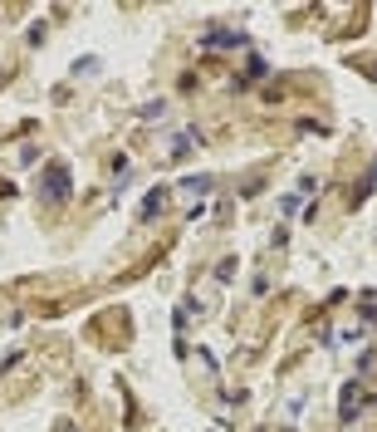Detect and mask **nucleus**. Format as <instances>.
I'll use <instances>...</instances> for the list:
<instances>
[{"label": "nucleus", "mask_w": 377, "mask_h": 432, "mask_svg": "<svg viewBox=\"0 0 377 432\" xmlns=\"http://www.w3.org/2000/svg\"><path fill=\"white\" fill-rule=\"evenodd\" d=\"M44 187H49V197H64V187H69V177H64V167H49V177H44Z\"/></svg>", "instance_id": "obj_1"}]
</instances>
